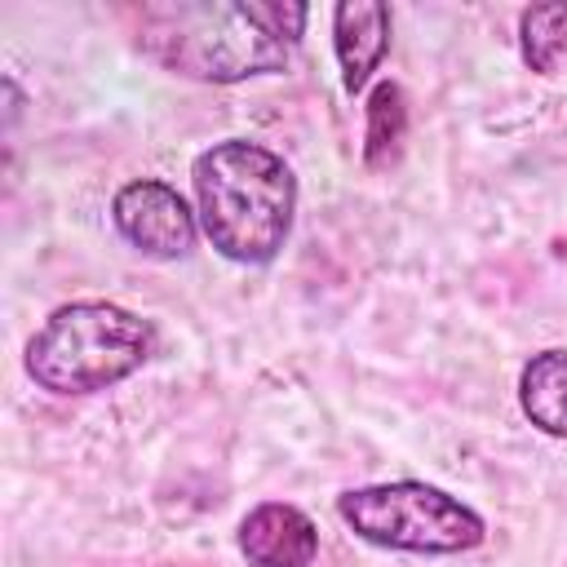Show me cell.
Listing matches in <instances>:
<instances>
[{
  "label": "cell",
  "instance_id": "cell-1",
  "mask_svg": "<svg viewBox=\"0 0 567 567\" xmlns=\"http://www.w3.org/2000/svg\"><path fill=\"white\" fill-rule=\"evenodd\" d=\"M310 9L284 0H159L137 13L151 62L199 84H239L284 71Z\"/></svg>",
  "mask_w": 567,
  "mask_h": 567
},
{
  "label": "cell",
  "instance_id": "cell-2",
  "mask_svg": "<svg viewBox=\"0 0 567 567\" xmlns=\"http://www.w3.org/2000/svg\"><path fill=\"white\" fill-rule=\"evenodd\" d=\"M190 186L199 230L226 261L261 266L279 257L297 213V177L284 155L248 137H226L195 155Z\"/></svg>",
  "mask_w": 567,
  "mask_h": 567
},
{
  "label": "cell",
  "instance_id": "cell-3",
  "mask_svg": "<svg viewBox=\"0 0 567 567\" xmlns=\"http://www.w3.org/2000/svg\"><path fill=\"white\" fill-rule=\"evenodd\" d=\"M155 354V328L115 301L58 306L27 341V372L49 394H97Z\"/></svg>",
  "mask_w": 567,
  "mask_h": 567
},
{
  "label": "cell",
  "instance_id": "cell-4",
  "mask_svg": "<svg viewBox=\"0 0 567 567\" xmlns=\"http://www.w3.org/2000/svg\"><path fill=\"white\" fill-rule=\"evenodd\" d=\"M341 523L377 545V549H399V554H465L483 545V518L447 496L434 483L421 478H399V483H372V487H350L337 496Z\"/></svg>",
  "mask_w": 567,
  "mask_h": 567
},
{
  "label": "cell",
  "instance_id": "cell-5",
  "mask_svg": "<svg viewBox=\"0 0 567 567\" xmlns=\"http://www.w3.org/2000/svg\"><path fill=\"white\" fill-rule=\"evenodd\" d=\"M111 221L124 235L128 248L155 261H177L195 248V213L190 204L159 177H137L115 190L111 199Z\"/></svg>",
  "mask_w": 567,
  "mask_h": 567
},
{
  "label": "cell",
  "instance_id": "cell-6",
  "mask_svg": "<svg viewBox=\"0 0 567 567\" xmlns=\"http://www.w3.org/2000/svg\"><path fill=\"white\" fill-rule=\"evenodd\" d=\"M239 554L248 567H310L319 554V527L297 505L261 501L239 523Z\"/></svg>",
  "mask_w": 567,
  "mask_h": 567
},
{
  "label": "cell",
  "instance_id": "cell-7",
  "mask_svg": "<svg viewBox=\"0 0 567 567\" xmlns=\"http://www.w3.org/2000/svg\"><path fill=\"white\" fill-rule=\"evenodd\" d=\"M332 49H337L346 93H363L390 49V4H377V0L337 4L332 9Z\"/></svg>",
  "mask_w": 567,
  "mask_h": 567
},
{
  "label": "cell",
  "instance_id": "cell-8",
  "mask_svg": "<svg viewBox=\"0 0 567 567\" xmlns=\"http://www.w3.org/2000/svg\"><path fill=\"white\" fill-rule=\"evenodd\" d=\"M518 408L540 434L567 439V350H540L523 363Z\"/></svg>",
  "mask_w": 567,
  "mask_h": 567
},
{
  "label": "cell",
  "instance_id": "cell-9",
  "mask_svg": "<svg viewBox=\"0 0 567 567\" xmlns=\"http://www.w3.org/2000/svg\"><path fill=\"white\" fill-rule=\"evenodd\" d=\"M518 53L532 71L554 75L567 62V4H532L518 18Z\"/></svg>",
  "mask_w": 567,
  "mask_h": 567
},
{
  "label": "cell",
  "instance_id": "cell-10",
  "mask_svg": "<svg viewBox=\"0 0 567 567\" xmlns=\"http://www.w3.org/2000/svg\"><path fill=\"white\" fill-rule=\"evenodd\" d=\"M403 133H408V106H403V89L399 84H377L372 97H368V146H363V159L372 168H385L399 146H403Z\"/></svg>",
  "mask_w": 567,
  "mask_h": 567
}]
</instances>
